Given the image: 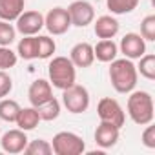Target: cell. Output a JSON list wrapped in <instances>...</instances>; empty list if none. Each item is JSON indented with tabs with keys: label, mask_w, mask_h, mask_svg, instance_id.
Instances as JSON below:
<instances>
[{
	"label": "cell",
	"mask_w": 155,
	"mask_h": 155,
	"mask_svg": "<svg viewBox=\"0 0 155 155\" xmlns=\"http://www.w3.org/2000/svg\"><path fill=\"white\" fill-rule=\"evenodd\" d=\"M119 53V46L113 42V38H101L97 42V46H93V55L99 62H111L117 58Z\"/></svg>",
	"instance_id": "2e32d148"
},
{
	"label": "cell",
	"mask_w": 155,
	"mask_h": 155,
	"mask_svg": "<svg viewBox=\"0 0 155 155\" xmlns=\"http://www.w3.org/2000/svg\"><path fill=\"white\" fill-rule=\"evenodd\" d=\"M139 66H137V73H140L144 79L148 81H155V55L151 53H144L140 58H139Z\"/></svg>",
	"instance_id": "7402d4cb"
},
{
	"label": "cell",
	"mask_w": 155,
	"mask_h": 155,
	"mask_svg": "<svg viewBox=\"0 0 155 155\" xmlns=\"http://www.w3.org/2000/svg\"><path fill=\"white\" fill-rule=\"evenodd\" d=\"M62 104L69 113H84L90 108V93L84 86L73 84L66 90H62Z\"/></svg>",
	"instance_id": "5b68a950"
},
{
	"label": "cell",
	"mask_w": 155,
	"mask_h": 155,
	"mask_svg": "<svg viewBox=\"0 0 155 155\" xmlns=\"http://www.w3.org/2000/svg\"><path fill=\"white\" fill-rule=\"evenodd\" d=\"M26 8V0H0V20L13 22Z\"/></svg>",
	"instance_id": "e0dca14e"
},
{
	"label": "cell",
	"mask_w": 155,
	"mask_h": 155,
	"mask_svg": "<svg viewBox=\"0 0 155 155\" xmlns=\"http://www.w3.org/2000/svg\"><path fill=\"white\" fill-rule=\"evenodd\" d=\"M28 99L31 102V106H40L44 104L46 101L53 99V90H51V84L49 81H44V79H37L31 82L29 90H28Z\"/></svg>",
	"instance_id": "5bb4252c"
},
{
	"label": "cell",
	"mask_w": 155,
	"mask_h": 155,
	"mask_svg": "<svg viewBox=\"0 0 155 155\" xmlns=\"http://www.w3.org/2000/svg\"><path fill=\"white\" fill-rule=\"evenodd\" d=\"M44 28V15L40 11H22L17 18V31L24 37L28 35H38V31Z\"/></svg>",
	"instance_id": "9c48e42d"
},
{
	"label": "cell",
	"mask_w": 155,
	"mask_h": 155,
	"mask_svg": "<svg viewBox=\"0 0 155 155\" xmlns=\"http://www.w3.org/2000/svg\"><path fill=\"white\" fill-rule=\"evenodd\" d=\"M17 60H18V55L15 51H11L9 46H0V69L15 68Z\"/></svg>",
	"instance_id": "4316f807"
},
{
	"label": "cell",
	"mask_w": 155,
	"mask_h": 155,
	"mask_svg": "<svg viewBox=\"0 0 155 155\" xmlns=\"http://www.w3.org/2000/svg\"><path fill=\"white\" fill-rule=\"evenodd\" d=\"M69 18H71V26L77 28H86L95 20V9L88 0H75L68 8Z\"/></svg>",
	"instance_id": "52a82bcc"
},
{
	"label": "cell",
	"mask_w": 155,
	"mask_h": 155,
	"mask_svg": "<svg viewBox=\"0 0 155 155\" xmlns=\"http://www.w3.org/2000/svg\"><path fill=\"white\" fill-rule=\"evenodd\" d=\"M128 115L139 126L153 122V97L148 91H130L128 97Z\"/></svg>",
	"instance_id": "7a4b0ae2"
},
{
	"label": "cell",
	"mask_w": 155,
	"mask_h": 155,
	"mask_svg": "<svg viewBox=\"0 0 155 155\" xmlns=\"http://www.w3.org/2000/svg\"><path fill=\"white\" fill-rule=\"evenodd\" d=\"M37 111H38V115H40V120H55V119H58V115H60V102L53 97V99H49V101H46L44 104H40V106H37Z\"/></svg>",
	"instance_id": "44dd1931"
},
{
	"label": "cell",
	"mask_w": 155,
	"mask_h": 155,
	"mask_svg": "<svg viewBox=\"0 0 155 155\" xmlns=\"http://www.w3.org/2000/svg\"><path fill=\"white\" fill-rule=\"evenodd\" d=\"M37 46H38V58H49L57 49L55 40L48 35H37Z\"/></svg>",
	"instance_id": "d4e9b609"
},
{
	"label": "cell",
	"mask_w": 155,
	"mask_h": 155,
	"mask_svg": "<svg viewBox=\"0 0 155 155\" xmlns=\"http://www.w3.org/2000/svg\"><path fill=\"white\" fill-rule=\"evenodd\" d=\"M139 4V0H106V8L113 15H126L131 13Z\"/></svg>",
	"instance_id": "603a6c76"
},
{
	"label": "cell",
	"mask_w": 155,
	"mask_h": 155,
	"mask_svg": "<svg viewBox=\"0 0 155 155\" xmlns=\"http://www.w3.org/2000/svg\"><path fill=\"white\" fill-rule=\"evenodd\" d=\"M119 29H120V24L111 15H102L93 24V31L99 38H113L119 33Z\"/></svg>",
	"instance_id": "9a60e30c"
},
{
	"label": "cell",
	"mask_w": 155,
	"mask_h": 155,
	"mask_svg": "<svg viewBox=\"0 0 155 155\" xmlns=\"http://www.w3.org/2000/svg\"><path fill=\"white\" fill-rule=\"evenodd\" d=\"M17 55L24 60H35L38 58V46H37V35H28L18 42Z\"/></svg>",
	"instance_id": "d6986e66"
},
{
	"label": "cell",
	"mask_w": 155,
	"mask_h": 155,
	"mask_svg": "<svg viewBox=\"0 0 155 155\" xmlns=\"http://www.w3.org/2000/svg\"><path fill=\"white\" fill-rule=\"evenodd\" d=\"M119 135H120V128H117V126L111 124V122L101 120V124H99L97 130H95V142H97L102 150H108V148H113V146L117 144Z\"/></svg>",
	"instance_id": "7c38bea8"
},
{
	"label": "cell",
	"mask_w": 155,
	"mask_h": 155,
	"mask_svg": "<svg viewBox=\"0 0 155 155\" xmlns=\"http://www.w3.org/2000/svg\"><path fill=\"white\" fill-rule=\"evenodd\" d=\"M97 115H99L101 120L111 122L117 128H122L124 126V120H126V115H124L122 106L115 99H111V97H104V99L99 101V104H97Z\"/></svg>",
	"instance_id": "8992f818"
},
{
	"label": "cell",
	"mask_w": 155,
	"mask_h": 155,
	"mask_svg": "<svg viewBox=\"0 0 155 155\" xmlns=\"http://www.w3.org/2000/svg\"><path fill=\"white\" fill-rule=\"evenodd\" d=\"M144 40L153 42L155 40V15H148L142 18L140 22V33H139Z\"/></svg>",
	"instance_id": "83f0119b"
},
{
	"label": "cell",
	"mask_w": 155,
	"mask_h": 155,
	"mask_svg": "<svg viewBox=\"0 0 155 155\" xmlns=\"http://www.w3.org/2000/svg\"><path fill=\"white\" fill-rule=\"evenodd\" d=\"M44 28L51 35H64L71 28V18L66 8H53L44 17Z\"/></svg>",
	"instance_id": "ba28073f"
},
{
	"label": "cell",
	"mask_w": 155,
	"mask_h": 155,
	"mask_svg": "<svg viewBox=\"0 0 155 155\" xmlns=\"http://www.w3.org/2000/svg\"><path fill=\"white\" fill-rule=\"evenodd\" d=\"M48 75H49V84L57 90H66L73 86L77 81L75 66L68 57H53L48 66Z\"/></svg>",
	"instance_id": "3957f363"
},
{
	"label": "cell",
	"mask_w": 155,
	"mask_h": 155,
	"mask_svg": "<svg viewBox=\"0 0 155 155\" xmlns=\"http://www.w3.org/2000/svg\"><path fill=\"white\" fill-rule=\"evenodd\" d=\"M13 90V79L6 69H0V99H4L11 93Z\"/></svg>",
	"instance_id": "f1b7e54d"
},
{
	"label": "cell",
	"mask_w": 155,
	"mask_h": 155,
	"mask_svg": "<svg viewBox=\"0 0 155 155\" xmlns=\"http://www.w3.org/2000/svg\"><path fill=\"white\" fill-rule=\"evenodd\" d=\"M120 53L133 60V58H140L146 53V40L139 35V33H126L120 38V46H119Z\"/></svg>",
	"instance_id": "30bf717a"
},
{
	"label": "cell",
	"mask_w": 155,
	"mask_h": 155,
	"mask_svg": "<svg viewBox=\"0 0 155 155\" xmlns=\"http://www.w3.org/2000/svg\"><path fill=\"white\" fill-rule=\"evenodd\" d=\"M24 153L28 155H51V144L44 139H37V140H28V146L24 148Z\"/></svg>",
	"instance_id": "cb8c5ba5"
},
{
	"label": "cell",
	"mask_w": 155,
	"mask_h": 155,
	"mask_svg": "<svg viewBox=\"0 0 155 155\" xmlns=\"http://www.w3.org/2000/svg\"><path fill=\"white\" fill-rule=\"evenodd\" d=\"M51 150L55 155H81L86 150V144L81 135L73 131H58L53 137Z\"/></svg>",
	"instance_id": "277c9868"
},
{
	"label": "cell",
	"mask_w": 155,
	"mask_h": 155,
	"mask_svg": "<svg viewBox=\"0 0 155 155\" xmlns=\"http://www.w3.org/2000/svg\"><path fill=\"white\" fill-rule=\"evenodd\" d=\"M110 82L117 93H130L137 86V66L130 58H115L110 62Z\"/></svg>",
	"instance_id": "6da1fadb"
},
{
	"label": "cell",
	"mask_w": 155,
	"mask_h": 155,
	"mask_svg": "<svg viewBox=\"0 0 155 155\" xmlns=\"http://www.w3.org/2000/svg\"><path fill=\"white\" fill-rule=\"evenodd\" d=\"M20 111V104L13 99H0V119L4 122H15Z\"/></svg>",
	"instance_id": "ffe728a7"
},
{
	"label": "cell",
	"mask_w": 155,
	"mask_h": 155,
	"mask_svg": "<svg viewBox=\"0 0 155 155\" xmlns=\"http://www.w3.org/2000/svg\"><path fill=\"white\" fill-rule=\"evenodd\" d=\"M69 60L73 62L75 68H90L95 62L93 55V46L88 42H79L75 44L69 51Z\"/></svg>",
	"instance_id": "4fadbf2b"
},
{
	"label": "cell",
	"mask_w": 155,
	"mask_h": 155,
	"mask_svg": "<svg viewBox=\"0 0 155 155\" xmlns=\"http://www.w3.org/2000/svg\"><path fill=\"white\" fill-rule=\"evenodd\" d=\"M142 144L150 150L155 148V126H151V122L146 124V130L142 131Z\"/></svg>",
	"instance_id": "f546056e"
},
{
	"label": "cell",
	"mask_w": 155,
	"mask_h": 155,
	"mask_svg": "<svg viewBox=\"0 0 155 155\" xmlns=\"http://www.w3.org/2000/svg\"><path fill=\"white\" fill-rule=\"evenodd\" d=\"M28 135L24 130L17 128V130H9L2 135L0 139V146L6 153H11V155H17V153H22L24 148L28 146Z\"/></svg>",
	"instance_id": "8fae6325"
},
{
	"label": "cell",
	"mask_w": 155,
	"mask_h": 155,
	"mask_svg": "<svg viewBox=\"0 0 155 155\" xmlns=\"http://www.w3.org/2000/svg\"><path fill=\"white\" fill-rule=\"evenodd\" d=\"M15 122H17V126H18L20 130H24V131H31V130H35V128L38 126V122H40V115H38V111H37L35 106H31V108H20L18 117H17Z\"/></svg>",
	"instance_id": "ac0fdd59"
},
{
	"label": "cell",
	"mask_w": 155,
	"mask_h": 155,
	"mask_svg": "<svg viewBox=\"0 0 155 155\" xmlns=\"http://www.w3.org/2000/svg\"><path fill=\"white\" fill-rule=\"evenodd\" d=\"M17 38V29L8 20H0V46H11Z\"/></svg>",
	"instance_id": "484cf974"
}]
</instances>
